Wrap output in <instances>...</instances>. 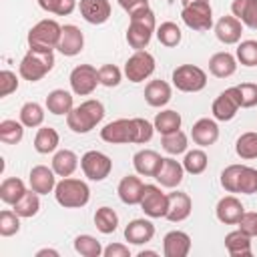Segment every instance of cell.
<instances>
[{
    "label": "cell",
    "instance_id": "obj_1",
    "mask_svg": "<svg viewBox=\"0 0 257 257\" xmlns=\"http://www.w3.org/2000/svg\"><path fill=\"white\" fill-rule=\"evenodd\" d=\"M104 118V104L96 98H88L84 102H80L78 106H74L68 114H66V124L72 133L76 135H86L90 133L96 124H100Z\"/></svg>",
    "mask_w": 257,
    "mask_h": 257
},
{
    "label": "cell",
    "instance_id": "obj_2",
    "mask_svg": "<svg viewBox=\"0 0 257 257\" xmlns=\"http://www.w3.org/2000/svg\"><path fill=\"white\" fill-rule=\"evenodd\" d=\"M157 32V18L151 8L139 10L128 16V28H126V42L133 50H145Z\"/></svg>",
    "mask_w": 257,
    "mask_h": 257
},
{
    "label": "cell",
    "instance_id": "obj_3",
    "mask_svg": "<svg viewBox=\"0 0 257 257\" xmlns=\"http://www.w3.org/2000/svg\"><path fill=\"white\" fill-rule=\"evenodd\" d=\"M54 68V50H42V48H28V52L22 56L18 74L28 82L42 80L50 70Z\"/></svg>",
    "mask_w": 257,
    "mask_h": 257
},
{
    "label": "cell",
    "instance_id": "obj_4",
    "mask_svg": "<svg viewBox=\"0 0 257 257\" xmlns=\"http://www.w3.org/2000/svg\"><path fill=\"white\" fill-rule=\"evenodd\" d=\"M54 199L64 209H82L90 201V189L84 181L74 177H62L56 183Z\"/></svg>",
    "mask_w": 257,
    "mask_h": 257
},
{
    "label": "cell",
    "instance_id": "obj_5",
    "mask_svg": "<svg viewBox=\"0 0 257 257\" xmlns=\"http://www.w3.org/2000/svg\"><path fill=\"white\" fill-rule=\"evenodd\" d=\"M60 34H62V26L52 18H44L28 30V36H26L28 48L54 50L60 42Z\"/></svg>",
    "mask_w": 257,
    "mask_h": 257
},
{
    "label": "cell",
    "instance_id": "obj_6",
    "mask_svg": "<svg viewBox=\"0 0 257 257\" xmlns=\"http://www.w3.org/2000/svg\"><path fill=\"white\" fill-rule=\"evenodd\" d=\"M171 80L181 92H199L207 86V72L195 64H181L173 70Z\"/></svg>",
    "mask_w": 257,
    "mask_h": 257
},
{
    "label": "cell",
    "instance_id": "obj_7",
    "mask_svg": "<svg viewBox=\"0 0 257 257\" xmlns=\"http://www.w3.org/2000/svg\"><path fill=\"white\" fill-rule=\"evenodd\" d=\"M181 18L185 26L195 32H207L213 28V8L209 0H199L187 6H181Z\"/></svg>",
    "mask_w": 257,
    "mask_h": 257
},
{
    "label": "cell",
    "instance_id": "obj_8",
    "mask_svg": "<svg viewBox=\"0 0 257 257\" xmlns=\"http://www.w3.org/2000/svg\"><path fill=\"white\" fill-rule=\"evenodd\" d=\"M155 56L149 50H135L124 62V76L131 82H143L155 72Z\"/></svg>",
    "mask_w": 257,
    "mask_h": 257
},
{
    "label": "cell",
    "instance_id": "obj_9",
    "mask_svg": "<svg viewBox=\"0 0 257 257\" xmlns=\"http://www.w3.org/2000/svg\"><path fill=\"white\" fill-rule=\"evenodd\" d=\"M80 169L84 173V177L88 181H104L110 171H112V161L108 155L100 153V151H86L82 157H80Z\"/></svg>",
    "mask_w": 257,
    "mask_h": 257
},
{
    "label": "cell",
    "instance_id": "obj_10",
    "mask_svg": "<svg viewBox=\"0 0 257 257\" xmlns=\"http://www.w3.org/2000/svg\"><path fill=\"white\" fill-rule=\"evenodd\" d=\"M68 82H70V88L76 96H88L100 84L98 68H94L92 64H78L72 68Z\"/></svg>",
    "mask_w": 257,
    "mask_h": 257
},
{
    "label": "cell",
    "instance_id": "obj_11",
    "mask_svg": "<svg viewBox=\"0 0 257 257\" xmlns=\"http://www.w3.org/2000/svg\"><path fill=\"white\" fill-rule=\"evenodd\" d=\"M100 139L110 145H128L137 141L135 118H116L100 128Z\"/></svg>",
    "mask_w": 257,
    "mask_h": 257
},
{
    "label": "cell",
    "instance_id": "obj_12",
    "mask_svg": "<svg viewBox=\"0 0 257 257\" xmlns=\"http://www.w3.org/2000/svg\"><path fill=\"white\" fill-rule=\"evenodd\" d=\"M241 108V102H239V90L237 86H229L225 88L211 104V112H213V118L215 120H221V122H227V120H233L237 116Z\"/></svg>",
    "mask_w": 257,
    "mask_h": 257
},
{
    "label": "cell",
    "instance_id": "obj_13",
    "mask_svg": "<svg viewBox=\"0 0 257 257\" xmlns=\"http://www.w3.org/2000/svg\"><path fill=\"white\" fill-rule=\"evenodd\" d=\"M141 209L147 217L151 219H161L167 215L169 207V195L161 191L159 185H145L143 189V199H141Z\"/></svg>",
    "mask_w": 257,
    "mask_h": 257
},
{
    "label": "cell",
    "instance_id": "obj_14",
    "mask_svg": "<svg viewBox=\"0 0 257 257\" xmlns=\"http://www.w3.org/2000/svg\"><path fill=\"white\" fill-rule=\"evenodd\" d=\"M183 177H185L183 163L173 159V157H163V163H161V167L155 175L157 183L165 189H177L183 183Z\"/></svg>",
    "mask_w": 257,
    "mask_h": 257
},
{
    "label": "cell",
    "instance_id": "obj_15",
    "mask_svg": "<svg viewBox=\"0 0 257 257\" xmlns=\"http://www.w3.org/2000/svg\"><path fill=\"white\" fill-rule=\"evenodd\" d=\"M56 173L52 167H46V165H36L30 169V175H28V183H30V189L36 191L38 195H48V193H54L56 189Z\"/></svg>",
    "mask_w": 257,
    "mask_h": 257
},
{
    "label": "cell",
    "instance_id": "obj_16",
    "mask_svg": "<svg viewBox=\"0 0 257 257\" xmlns=\"http://www.w3.org/2000/svg\"><path fill=\"white\" fill-rule=\"evenodd\" d=\"M169 195V207H167V215L165 219L171 221V223H181L185 219H189L191 211H193V201L187 193L183 191H171L167 193Z\"/></svg>",
    "mask_w": 257,
    "mask_h": 257
},
{
    "label": "cell",
    "instance_id": "obj_17",
    "mask_svg": "<svg viewBox=\"0 0 257 257\" xmlns=\"http://www.w3.org/2000/svg\"><path fill=\"white\" fill-rule=\"evenodd\" d=\"M82 48H84V34H82V30L78 26H74V24H64L56 50L60 54H64V56H76V54L82 52Z\"/></svg>",
    "mask_w": 257,
    "mask_h": 257
},
{
    "label": "cell",
    "instance_id": "obj_18",
    "mask_svg": "<svg viewBox=\"0 0 257 257\" xmlns=\"http://www.w3.org/2000/svg\"><path fill=\"white\" fill-rule=\"evenodd\" d=\"M241 34H243V24L233 14L231 16H221L215 22V36L223 44H239Z\"/></svg>",
    "mask_w": 257,
    "mask_h": 257
},
{
    "label": "cell",
    "instance_id": "obj_19",
    "mask_svg": "<svg viewBox=\"0 0 257 257\" xmlns=\"http://www.w3.org/2000/svg\"><path fill=\"white\" fill-rule=\"evenodd\" d=\"M243 213H245V207H243V203L235 195H225V197H221L217 201L215 215L225 225H237Z\"/></svg>",
    "mask_w": 257,
    "mask_h": 257
},
{
    "label": "cell",
    "instance_id": "obj_20",
    "mask_svg": "<svg viewBox=\"0 0 257 257\" xmlns=\"http://www.w3.org/2000/svg\"><path fill=\"white\" fill-rule=\"evenodd\" d=\"M80 16L88 24H104L110 18V2L108 0H80L78 2Z\"/></svg>",
    "mask_w": 257,
    "mask_h": 257
},
{
    "label": "cell",
    "instance_id": "obj_21",
    "mask_svg": "<svg viewBox=\"0 0 257 257\" xmlns=\"http://www.w3.org/2000/svg\"><path fill=\"white\" fill-rule=\"evenodd\" d=\"M191 139L195 145L199 147H211L217 143L219 139V124L215 118H209V116H203L199 118L193 128H191Z\"/></svg>",
    "mask_w": 257,
    "mask_h": 257
},
{
    "label": "cell",
    "instance_id": "obj_22",
    "mask_svg": "<svg viewBox=\"0 0 257 257\" xmlns=\"http://www.w3.org/2000/svg\"><path fill=\"white\" fill-rule=\"evenodd\" d=\"M155 237V225L149 219H133L128 221V225L124 227V239L133 245H147L149 241H153Z\"/></svg>",
    "mask_w": 257,
    "mask_h": 257
},
{
    "label": "cell",
    "instance_id": "obj_23",
    "mask_svg": "<svg viewBox=\"0 0 257 257\" xmlns=\"http://www.w3.org/2000/svg\"><path fill=\"white\" fill-rule=\"evenodd\" d=\"M191 251V237L185 231H169L163 237V255L165 257H187Z\"/></svg>",
    "mask_w": 257,
    "mask_h": 257
},
{
    "label": "cell",
    "instance_id": "obj_24",
    "mask_svg": "<svg viewBox=\"0 0 257 257\" xmlns=\"http://www.w3.org/2000/svg\"><path fill=\"white\" fill-rule=\"evenodd\" d=\"M161 163H163V157L153 149H141L133 155V167L141 177H155Z\"/></svg>",
    "mask_w": 257,
    "mask_h": 257
},
{
    "label": "cell",
    "instance_id": "obj_25",
    "mask_svg": "<svg viewBox=\"0 0 257 257\" xmlns=\"http://www.w3.org/2000/svg\"><path fill=\"white\" fill-rule=\"evenodd\" d=\"M173 98V88L167 80H149L145 86V100L149 106L153 108H161L165 104H169V100Z\"/></svg>",
    "mask_w": 257,
    "mask_h": 257
},
{
    "label": "cell",
    "instance_id": "obj_26",
    "mask_svg": "<svg viewBox=\"0 0 257 257\" xmlns=\"http://www.w3.org/2000/svg\"><path fill=\"white\" fill-rule=\"evenodd\" d=\"M143 189H145V183L141 181V177L126 175V177L120 179V183L116 187V193H118V199L124 205H139L141 199H143Z\"/></svg>",
    "mask_w": 257,
    "mask_h": 257
},
{
    "label": "cell",
    "instance_id": "obj_27",
    "mask_svg": "<svg viewBox=\"0 0 257 257\" xmlns=\"http://www.w3.org/2000/svg\"><path fill=\"white\" fill-rule=\"evenodd\" d=\"M72 94L74 92H68V90H64V88H54V90H50L48 92V96H46V110L50 112V114H56V116H66L72 108H74V98H72Z\"/></svg>",
    "mask_w": 257,
    "mask_h": 257
},
{
    "label": "cell",
    "instance_id": "obj_28",
    "mask_svg": "<svg viewBox=\"0 0 257 257\" xmlns=\"http://www.w3.org/2000/svg\"><path fill=\"white\" fill-rule=\"evenodd\" d=\"M235 70H237V56H233L227 50L215 52L209 58V72L217 78H229L235 74Z\"/></svg>",
    "mask_w": 257,
    "mask_h": 257
},
{
    "label": "cell",
    "instance_id": "obj_29",
    "mask_svg": "<svg viewBox=\"0 0 257 257\" xmlns=\"http://www.w3.org/2000/svg\"><path fill=\"white\" fill-rule=\"evenodd\" d=\"M251 239L247 233H243L241 229L229 231L225 235V249L231 257H251L253 249H251Z\"/></svg>",
    "mask_w": 257,
    "mask_h": 257
},
{
    "label": "cell",
    "instance_id": "obj_30",
    "mask_svg": "<svg viewBox=\"0 0 257 257\" xmlns=\"http://www.w3.org/2000/svg\"><path fill=\"white\" fill-rule=\"evenodd\" d=\"M231 12L235 18L241 20L243 26L257 30V0H233Z\"/></svg>",
    "mask_w": 257,
    "mask_h": 257
},
{
    "label": "cell",
    "instance_id": "obj_31",
    "mask_svg": "<svg viewBox=\"0 0 257 257\" xmlns=\"http://www.w3.org/2000/svg\"><path fill=\"white\" fill-rule=\"evenodd\" d=\"M60 145V135L56 128L52 126H40L34 135V151L40 155H48V153H56Z\"/></svg>",
    "mask_w": 257,
    "mask_h": 257
},
{
    "label": "cell",
    "instance_id": "obj_32",
    "mask_svg": "<svg viewBox=\"0 0 257 257\" xmlns=\"http://www.w3.org/2000/svg\"><path fill=\"white\" fill-rule=\"evenodd\" d=\"M52 169L58 177H70L78 169V157L70 149H60L52 157Z\"/></svg>",
    "mask_w": 257,
    "mask_h": 257
},
{
    "label": "cell",
    "instance_id": "obj_33",
    "mask_svg": "<svg viewBox=\"0 0 257 257\" xmlns=\"http://www.w3.org/2000/svg\"><path fill=\"white\" fill-rule=\"evenodd\" d=\"M28 189H26V185H24V181L22 179H18V177H8V179H4L2 181V185H0V199H2V203H6V205H14V203H18L20 199H22V195L26 193Z\"/></svg>",
    "mask_w": 257,
    "mask_h": 257
},
{
    "label": "cell",
    "instance_id": "obj_34",
    "mask_svg": "<svg viewBox=\"0 0 257 257\" xmlns=\"http://www.w3.org/2000/svg\"><path fill=\"white\" fill-rule=\"evenodd\" d=\"M181 122H183L181 114H179L177 110H173V108H167V110L157 112V116H155V120H153L155 131H157L159 135H169V133L179 131V128H181Z\"/></svg>",
    "mask_w": 257,
    "mask_h": 257
},
{
    "label": "cell",
    "instance_id": "obj_35",
    "mask_svg": "<svg viewBox=\"0 0 257 257\" xmlns=\"http://www.w3.org/2000/svg\"><path fill=\"white\" fill-rule=\"evenodd\" d=\"M94 227H96L102 235L114 233L116 227H118V215H116V211H114L112 207H106V205L98 207L96 213H94Z\"/></svg>",
    "mask_w": 257,
    "mask_h": 257
},
{
    "label": "cell",
    "instance_id": "obj_36",
    "mask_svg": "<svg viewBox=\"0 0 257 257\" xmlns=\"http://www.w3.org/2000/svg\"><path fill=\"white\" fill-rule=\"evenodd\" d=\"M161 147L165 153H169L171 157H177L181 153H187V147H189V137L179 128L175 133H169V135H161Z\"/></svg>",
    "mask_w": 257,
    "mask_h": 257
},
{
    "label": "cell",
    "instance_id": "obj_37",
    "mask_svg": "<svg viewBox=\"0 0 257 257\" xmlns=\"http://www.w3.org/2000/svg\"><path fill=\"white\" fill-rule=\"evenodd\" d=\"M12 209H14L22 219H30V217L38 215V211H40V195L30 189V191H26V193L22 195V199H20L18 203L12 205Z\"/></svg>",
    "mask_w": 257,
    "mask_h": 257
},
{
    "label": "cell",
    "instance_id": "obj_38",
    "mask_svg": "<svg viewBox=\"0 0 257 257\" xmlns=\"http://www.w3.org/2000/svg\"><path fill=\"white\" fill-rule=\"evenodd\" d=\"M235 153H237V157H241L243 161H253V159H257V133L247 131V133L239 135L237 141H235Z\"/></svg>",
    "mask_w": 257,
    "mask_h": 257
},
{
    "label": "cell",
    "instance_id": "obj_39",
    "mask_svg": "<svg viewBox=\"0 0 257 257\" xmlns=\"http://www.w3.org/2000/svg\"><path fill=\"white\" fill-rule=\"evenodd\" d=\"M20 122L26 128L42 126V122H44V108H42V104H38L34 100L24 102L22 108H20Z\"/></svg>",
    "mask_w": 257,
    "mask_h": 257
},
{
    "label": "cell",
    "instance_id": "obj_40",
    "mask_svg": "<svg viewBox=\"0 0 257 257\" xmlns=\"http://www.w3.org/2000/svg\"><path fill=\"white\" fill-rule=\"evenodd\" d=\"M183 167H185V173L189 175H201L205 173L207 165H209V157L203 149H193V151H187L185 153V159L181 161Z\"/></svg>",
    "mask_w": 257,
    "mask_h": 257
},
{
    "label": "cell",
    "instance_id": "obj_41",
    "mask_svg": "<svg viewBox=\"0 0 257 257\" xmlns=\"http://www.w3.org/2000/svg\"><path fill=\"white\" fill-rule=\"evenodd\" d=\"M72 245H74V251L78 255H82V257H100L102 251H104L100 241L96 237H92V235H86V233L84 235H76Z\"/></svg>",
    "mask_w": 257,
    "mask_h": 257
},
{
    "label": "cell",
    "instance_id": "obj_42",
    "mask_svg": "<svg viewBox=\"0 0 257 257\" xmlns=\"http://www.w3.org/2000/svg\"><path fill=\"white\" fill-rule=\"evenodd\" d=\"M157 38H159V42L163 44V46H167V48H175L179 42H181V38H183V32H181V28L175 24V22H171V20H167V22H161L159 26H157Z\"/></svg>",
    "mask_w": 257,
    "mask_h": 257
},
{
    "label": "cell",
    "instance_id": "obj_43",
    "mask_svg": "<svg viewBox=\"0 0 257 257\" xmlns=\"http://www.w3.org/2000/svg\"><path fill=\"white\" fill-rule=\"evenodd\" d=\"M24 137V124L14 118H6L0 122V141L4 145H18Z\"/></svg>",
    "mask_w": 257,
    "mask_h": 257
},
{
    "label": "cell",
    "instance_id": "obj_44",
    "mask_svg": "<svg viewBox=\"0 0 257 257\" xmlns=\"http://www.w3.org/2000/svg\"><path fill=\"white\" fill-rule=\"evenodd\" d=\"M235 56L243 66H257V40H241L237 44Z\"/></svg>",
    "mask_w": 257,
    "mask_h": 257
},
{
    "label": "cell",
    "instance_id": "obj_45",
    "mask_svg": "<svg viewBox=\"0 0 257 257\" xmlns=\"http://www.w3.org/2000/svg\"><path fill=\"white\" fill-rule=\"evenodd\" d=\"M36 2L44 12H50L56 16H68L78 6L76 0H36Z\"/></svg>",
    "mask_w": 257,
    "mask_h": 257
},
{
    "label": "cell",
    "instance_id": "obj_46",
    "mask_svg": "<svg viewBox=\"0 0 257 257\" xmlns=\"http://www.w3.org/2000/svg\"><path fill=\"white\" fill-rule=\"evenodd\" d=\"M20 215L14 209H4L0 213V235L2 237H12L20 231Z\"/></svg>",
    "mask_w": 257,
    "mask_h": 257
},
{
    "label": "cell",
    "instance_id": "obj_47",
    "mask_svg": "<svg viewBox=\"0 0 257 257\" xmlns=\"http://www.w3.org/2000/svg\"><path fill=\"white\" fill-rule=\"evenodd\" d=\"M241 171H243V165H227V167L221 171V179H219V181H221V187H223L227 193H237Z\"/></svg>",
    "mask_w": 257,
    "mask_h": 257
},
{
    "label": "cell",
    "instance_id": "obj_48",
    "mask_svg": "<svg viewBox=\"0 0 257 257\" xmlns=\"http://www.w3.org/2000/svg\"><path fill=\"white\" fill-rule=\"evenodd\" d=\"M237 193H243V195H253V193H257V169L243 165V171H241V177H239Z\"/></svg>",
    "mask_w": 257,
    "mask_h": 257
},
{
    "label": "cell",
    "instance_id": "obj_49",
    "mask_svg": "<svg viewBox=\"0 0 257 257\" xmlns=\"http://www.w3.org/2000/svg\"><path fill=\"white\" fill-rule=\"evenodd\" d=\"M98 78H100V84L106 86V88H114L120 84V78H122V72L116 64H102L98 68Z\"/></svg>",
    "mask_w": 257,
    "mask_h": 257
},
{
    "label": "cell",
    "instance_id": "obj_50",
    "mask_svg": "<svg viewBox=\"0 0 257 257\" xmlns=\"http://www.w3.org/2000/svg\"><path fill=\"white\" fill-rule=\"evenodd\" d=\"M237 90H239L241 108H253V106H257V84L255 82L237 84Z\"/></svg>",
    "mask_w": 257,
    "mask_h": 257
},
{
    "label": "cell",
    "instance_id": "obj_51",
    "mask_svg": "<svg viewBox=\"0 0 257 257\" xmlns=\"http://www.w3.org/2000/svg\"><path fill=\"white\" fill-rule=\"evenodd\" d=\"M18 90V76L12 70H2L0 72V96H10L12 92Z\"/></svg>",
    "mask_w": 257,
    "mask_h": 257
},
{
    "label": "cell",
    "instance_id": "obj_52",
    "mask_svg": "<svg viewBox=\"0 0 257 257\" xmlns=\"http://www.w3.org/2000/svg\"><path fill=\"white\" fill-rule=\"evenodd\" d=\"M135 124H137V141L135 145H145L153 139V133H155V124L149 122L147 118H141V116H135Z\"/></svg>",
    "mask_w": 257,
    "mask_h": 257
},
{
    "label": "cell",
    "instance_id": "obj_53",
    "mask_svg": "<svg viewBox=\"0 0 257 257\" xmlns=\"http://www.w3.org/2000/svg\"><path fill=\"white\" fill-rule=\"evenodd\" d=\"M237 225L249 237H257V211H245Z\"/></svg>",
    "mask_w": 257,
    "mask_h": 257
},
{
    "label": "cell",
    "instance_id": "obj_54",
    "mask_svg": "<svg viewBox=\"0 0 257 257\" xmlns=\"http://www.w3.org/2000/svg\"><path fill=\"white\" fill-rule=\"evenodd\" d=\"M102 257H131V249L124 243H110L104 247Z\"/></svg>",
    "mask_w": 257,
    "mask_h": 257
},
{
    "label": "cell",
    "instance_id": "obj_55",
    "mask_svg": "<svg viewBox=\"0 0 257 257\" xmlns=\"http://www.w3.org/2000/svg\"><path fill=\"white\" fill-rule=\"evenodd\" d=\"M118 4H120V8L124 12H128V16L139 12V10L149 8V0H118Z\"/></svg>",
    "mask_w": 257,
    "mask_h": 257
},
{
    "label": "cell",
    "instance_id": "obj_56",
    "mask_svg": "<svg viewBox=\"0 0 257 257\" xmlns=\"http://www.w3.org/2000/svg\"><path fill=\"white\" fill-rule=\"evenodd\" d=\"M46 255H50V257H58L60 253H58L56 249H48V247H44V249H38V251H36V257H46Z\"/></svg>",
    "mask_w": 257,
    "mask_h": 257
},
{
    "label": "cell",
    "instance_id": "obj_57",
    "mask_svg": "<svg viewBox=\"0 0 257 257\" xmlns=\"http://www.w3.org/2000/svg\"><path fill=\"white\" fill-rule=\"evenodd\" d=\"M159 253L157 251H151V249H141L139 251V257H157Z\"/></svg>",
    "mask_w": 257,
    "mask_h": 257
},
{
    "label": "cell",
    "instance_id": "obj_58",
    "mask_svg": "<svg viewBox=\"0 0 257 257\" xmlns=\"http://www.w3.org/2000/svg\"><path fill=\"white\" fill-rule=\"evenodd\" d=\"M193 2H199V0H181V6H187V4H193Z\"/></svg>",
    "mask_w": 257,
    "mask_h": 257
}]
</instances>
